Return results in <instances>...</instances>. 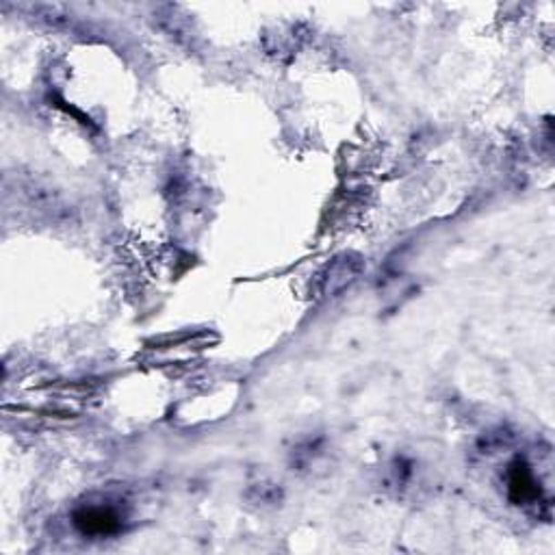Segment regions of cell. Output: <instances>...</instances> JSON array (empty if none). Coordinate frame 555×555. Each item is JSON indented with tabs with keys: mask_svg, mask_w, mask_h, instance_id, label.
<instances>
[{
	"mask_svg": "<svg viewBox=\"0 0 555 555\" xmlns=\"http://www.w3.org/2000/svg\"><path fill=\"white\" fill-rule=\"evenodd\" d=\"M75 525L83 536H113L122 530V519L109 506H85L75 512Z\"/></svg>",
	"mask_w": 555,
	"mask_h": 555,
	"instance_id": "6da1fadb",
	"label": "cell"
},
{
	"mask_svg": "<svg viewBox=\"0 0 555 555\" xmlns=\"http://www.w3.org/2000/svg\"><path fill=\"white\" fill-rule=\"evenodd\" d=\"M362 267H365V265H362V260L358 257H354V254H343V257L334 258V263L328 267L324 291L326 293L343 291L345 287H349L356 278H358Z\"/></svg>",
	"mask_w": 555,
	"mask_h": 555,
	"instance_id": "7a4b0ae2",
	"label": "cell"
},
{
	"mask_svg": "<svg viewBox=\"0 0 555 555\" xmlns=\"http://www.w3.org/2000/svg\"><path fill=\"white\" fill-rule=\"evenodd\" d=\"M510 500L514 503H531L540 497L534 473L523 460H517L510 467Z\"/></svg>",
	"mask_w": 555,
	"mask_h": 555,
	"instance_id": "3957f363",
	"label": "cell"
}]
</instances>
